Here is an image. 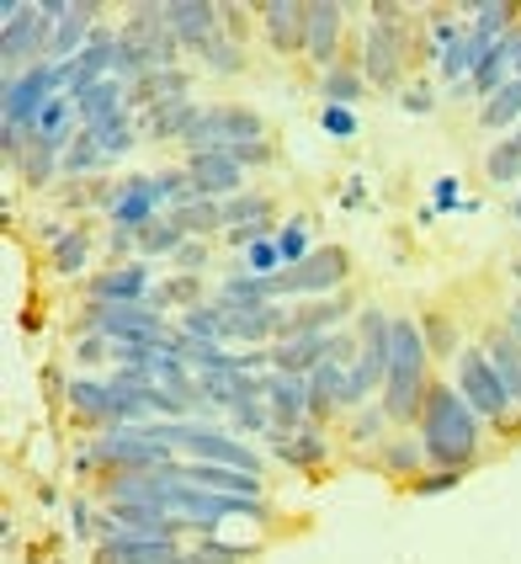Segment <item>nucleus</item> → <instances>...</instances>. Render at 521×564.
Here are the masks:
<instances>
[{
    "label": "nucleus",
    "mask_w": 521,
    "mask_h": 564,
    "mask_svg": "<svg viewBox=\"0 0 521 564\" xmlns=\"http://www.w3.org/2000/svg\"><path fill=\"white\" fill-rule=\"evenodd\" d=\"M479 415L468 410L458 389H447V383H431L426 394V410H421V421H415V437L426 447V464L431 469H468L474 458H479Z\"/></svg>",
    "instance_id": "nucleus-1"
},
{
    "label": "nucleus",
    "mask_w": 521,
    "mask_h": 564,
    "mask_svg": "<svg viewBox=\"0 0 521 564\" xmlns=\"http://www.w3.org/2000/svg\"><path fill=\"white\" fill-rule=\"evenodd\" d=\"M431 394V351L421 336V319L394 314V351H389V378H383V400L394 426H415Z\"/></svg>",
    "instance_id": "nucleus-2"
},
{
    "label": "nucleus",
    "mask_w": 521,
    "mask_h": 564,
    "mask_svg": "<svg viewBox=\"0 0 521 564\" xmlns=\"http://www.w3.org/2000/svg\"><path fill=\"white\" fill-rule=\"evenodd\" d=\"M453 389H458L468 410L479 415V421H490V426H517V400H511V389H506V378L495 368V357L485 346H463L458 362H453Z\"/></svg>",
    "instance_id": "nucleus-3"
},
{
    "label": "nucleus",
    "mask_w": 521,
    "mask_h": 564,
    "mask_svg": "<svg viewBox=\"0 0 521 564\" xmlns=\"http://www.w3.org/2000/svg\"><path fill=\"white\" fill-rule=\"evenodd\" d=\"M75 330L107 336L112 346H165L171 319L144 310V304H86V310L75 314Z\"/></svg>",
    "instance_id": "nucleus-4"
},
{
    "label": "nucleus",
    "mask_w": 521,
    "mask_h": 564,
    "mask_svg": "<svg viewBox=\"0 0 521 564\" xmlns=\"http://www.w3.org/2000/svg\"><path fill=\"white\" fill-rule=\"evenodd\" d=\"M346 278H351V251L346 246H314V256L304 267H282L272 278V288H276V304L282 299H330V293L346 288Z\"/></svg>",
    "instance_id": "nucleus-5"
},
{
    "label": "nucleus",
    "mask_w": 521,
    "mask_h": 564,
    "mask_svg": "<svg viewBox=\"0 0 521 564\" xmlns=\"http://www.w3.org/2000/svg\"><path fill=\"white\" fill-rule=\"evenodd\" d=\"M250 139H267V118L246 107V101H214V107H203V118L197 128L186 133V155H197V150H235V144H250Z\"/></svg>",
    "instance_id": "nucleus-6"
},
{
    "label": "nucleus",
    "mask_w": 521,
    "mask_h": 564,
    "mask_svg": "<svg viewBox=\"0 0 521 564\" xmlns=\"http://www.w3.org/2000/svg\"><path fill=\"white\" fill-rule=\"evenodd\" d=\"M91 453L107 474H150L176 464V453L165 442H154L144 426H112V432L91 437Z\"/></svg>",
    "instance_id": "nucleus-7"
},
{
    "label": "nucleus",
    "mask_w": 521,
    "mask_h": 564,
    "mask_svg": "<svg viewBox=\"0 0 521 564\" xmlns=\"http://www.w3.org/2000/svg\"><path fill=\"white\" fill-rule=\"evenodd\" d=\"M404 59H410V22H372L362 37V80L399 91Z\"/></svg>",
    "instance_id": "nucleus-8"
},
{
    "label": "nucleus",
    "mask_w": 521,
    "mask_h": 564,
    "mask_svg": "<svg viewBox=\"0 0 521 564\" xmlns=\"http://www.w3.org/2000/svg\"><path fill=\"white\" fill-rule=\"evenodd\" d=\"M171 203H165V192H160V176H123L112 197H107V224H123V229H144L165 214Z\"/></svg>",
    "instance_id": "nucleus-9"
},
{
    "label": "nucleus",
    "mask_w": 521,
    "mask_h": 564,
    "mask_svg": "<svg viewBox=\"0 0 521 564\" xmlns=\"http://www.w3.org/2000/svg\"><path fill=\"white\" fill-rule=\"evenodd\" d=\"M186 176H192V192L208 197V203H229V197L246 192V171H240V160L229 155V150H197V155H186Z\"/></svg>",
    "instance_id": "nucleus-10"
},
{
    "label": "nucleus",
    "mask_w": 521,
    "mask_h": 564,
    "mask_svg": "<svg viewBox=\"0 0 521 564\" xmlns=\"http://www.w3.org/2000/svg\"><path fill=\"white\" fill-rule=\"evenodd\" d=\"M154 288L150 261H107V272H96L86 282L91 304H144Z\"/></svg>",
    "instance_id": "nucleus-11"
},
{
    "label": "nucleus",
    "mask_w": 521,
    "mask_h": 564,
    "mask_svg": "<svg viewBox=\"0 0 521 564\" xmlns=\"http://www.w3.org/2000/svg\"><path fill=\"white\" fill-rule=\"evenodd\" d=\"M165 22L182 37V48H192L197 59L208 54L214 37H224V11H218L214 0H171L165 6Z\"/></svg>",
    "instance_id": "nucleus-12"
},
{
    "label": "nucleus",
    "mask_w": 521,
    "mask_h": 564,
    "mask_svg": "<svg viewBox=\"0 0 521 564\" xmlns=\"http://www.w3.org/2000/svg\"><path fill=\"white\" fill-rule=\"evenodd\" d=\"M261 17V32L276 54H304L308 43V6L304 0H267V6H250Z\"/></svg>",
    "instance_id": "nucleus-13"
},
{
    "label": "nucleus",
    "mask_w": 521,
    "mask_h": 564,
    "mask_svg": "<svg viewBox=\"0 0 521 564\" xmlns=\"http://www.w3.org/2000/svg\"><path fill=\"white\" fill-rule=\"evenodd\" d=\"M192 543L182 538H144V533H118L96 549V564H171L182 560Z\"/></svg>",
    "instance_id": "nucleus-14"
},
{
    "label": "nucleus",
    "mask_w": 521,
    "mask_h": 564,
    "mask_svg": "<svg viewBox=\"0 0 521 564\" xmlns=\"http://www.w3.org/2000/svg\"><path fill=\"white\" fill-rule=\"evenodd\" d=\"M340 28H346V6L340 0H308V43H304V59L325 69H336L340 59Z\"/></svg>",
    "instance_id": "nucleus-15"
},
{
    "label": "nucleus",
    "mask_w": 521,
    "mask_h": 564,
    "mask_svg": "<svg viewBox=\"0 0 521 564\" xmlns=\"http://www.w3.org/2000/svg\"><path fill=\"white\" fill-rule=\"evenodd\" d=\"M267 410H272V437H293L308 421V383L293 373H267Z\"/></svg>",
    "instance_id": "nucleus-16"
},
{
    "label": "nucleus",
    "mask_w": 521,
    "mask_h": 564,
    "mask_svg": "<svg viewBox=\"0 0 521 564\" xmlns=\"http://www.w3.org/2000/svg\"><path fill=\"white\" fill-rule=\"evenodd\" d=\"M192 96V75H186L182 64L176 69H150V75H139V80H128V112H154V107H171V101H186Z\"/></svg>",
    "instance_id": "nucleus-17"
},
{
    "label": "nucleus",
    "mask_w": 521,
    "mask_h": 564,
    "mask_svg": "<svg viewBox=\"0 0 521 564\" xmlns=\"http://www.w3.org/2000/svg\"><path fill=\"white\" fill-rule=\"evenodd\" d=\"M197 118H203V107L186 96V101H171V107L144 112V118H139V133H144L150 144H186V133L197 128Z\"/></svg>",
    "instance_id": "nucleus-18"
},
{
    "label": "nucleus",
    "mask_w": 521,
    "mask_h": 564,
    "mask_svg": "<svg viewBox=\"0 0 521 564\" xmlns=\"http://www.w3.org/2000/svg\"><path fill=\"white\" fill-rule=\"evenodd\" d=\"M186 485H203V490H218V496H256L261 501V474H246V469H229V464H176Z\"/></svg>",
    "instance_id": "nucleus-19"
},
{
    "label": "nucleus",
    "mask_w": 521,
    "mask_h": 564,
    "mask_svg": "<svg viewBox=\"0 0 521 564\" xmlns=\"http://www.w3.org/2000/svg\"><path fill=\"white\" fill-rule=\"evenodd\" d=\"M272 458L287 464V469H319L330 458V442H325V426L319 421H304L293 437H272Z\"/></svg>",
    "instance_id": "nucleus-20"
},
{
    "label": "nucleus",
    "mask_w": 521,
    "mask_h": 564,
    "mask_svg": "<svg viewBox=\"0 0 521 564\" xmlns=\"http://www.w3.org/2000/svg\"><path fill=\"white\" fill-rule=\"evenodd\" d=\"M96 0H69V11L59 17V28H54V48H48V59H80V48L91 43L96 32Z\"/></svg>",
    "instance_id": "nucleus-21"
},
{
    "label": "nucleus",
    "mask_w": 521,
    "mask_h": 564,
    "mask_svg": "<svg viewBox=\"0 0 521 564\" xmlns=\"http://www.w3.org/2000/svg\"><path fill=\"white\" fill-rule=\"evenodd\" d=\"M325 357H330V336H287V341L272 346V373L308 378Z\"/></svg>",
    "instance_id": "nucleus-22"
},
{
    "label": "nucleus",
    "mask_w": 521,
    "mask_h": 564,
    "mask_svg": "<svg viewBox=\"0 0 521 564\" xmlns=\"http://www.w3.org/2000/svg\"><path fill=\"white\" fill-rule=\"evenodd\" d=\"M351 319V299L330 293V299H308L304 310H293V336H336Z\"/></svg>",
    "instance_id": "nucleus-23"
},
{
    "label": "nucleus",
    "mask_w": 521,
    "mask_h": 564,
    "mask_svg": "<svg viewBox=\"0 0 521 564\" xmlns=\"http://www.w3.org/2000/svg\"><path fill=\"white\" fill-rule=\"evenodd\" d=\"M11 171L22 176V187H54V182H64V150L43 144V139L32 133V144L22 150V160H17Z\"/></svg>",
    "instance_id": "nucleus-24"
},
{
    "label": "nucleus",
    "mask_w": 521,
    "mask_h": 564,
    "mask_svg": "<svg viewBox=\"0 0 521 564\" xmlns=\"http://www.w3.org/2000/svg\"><path fill=\"white\" fill-rule=\"evenodd\" d=\"M340 378H346V368H340V362H330V357H325V362L304 378V383H308V421H319V426H325V421L340 410Z\"/></svg>",
    "instance_id": "nucleus-25"
},
{
    "label": "nucleus",
    "mask_w": 521,
    "mask_h": 564,
    "mask_svg": "<svg viewBox=\"0 0 521 564\" xmlns=\"http://www.w3.org/2000/svg\"><path fill=\"white\" fill-rule=\"evenodd\" d=\"M203 304V278H192V272H176V278H165V282H154L150 288V299H144V310L154 314H165V310H197Z\"/></svg>",
    "instance_id": "nucleus-26"
},
{
    "label": "nucleus",
    "mask_w": 521,
    "mask_h": 564,
    "mask_svg": "<svg viewBox=\"0 0 521 564\" xmlns=\"http://www.w3.org/2000/svg\"><path fill=\"white\" fill-rule=\"evenodd\" d=\"M165 214L182 224L192 240H214V235H224V203H208V197H186V203L165 208Z\"/></svg>",
    "instance_id": "nucleus-27"
},
{
    "label": "nucleus",
    "mask_w": 521,
    "mask_h": 564,
    "mask_svg": "<svg viewBox=\"0 0 521 564\" xmlns=\"http://www.w3.org/2000/svg\"><path fill=\"white\" fill-rule=\"evenodd\" d=\"M186 240H192V235H186L182 224L171 219V214H160L154 224H144V229H139V261H171Z\"/></svg>",
    "instance_id": "nucleus-28"
},
{
    "label": "nucleus",
    "mask_w": 521,
    "mask_h": 564,
    "mask_svg": "<svg viewBox=\"0 0 521 564\" xmlns=\"http://www.w3.org/2000/svg\"><path fill=\"white\" fill-rule=\"evenodd\" d=\"M48 267L59 278H80L91 267V229L86 224H69V235H64L59 246H48Z\"/></svg>",
    "instance_id": "nucleus-29"
},
{
    "label": "nucleus",
    "mask_w": 521,
    "mask_h": 564,
    "mask_svg": "<svg viewBox=\"0 0 521 564\" xmlns=\"http://www.w3.org/2000/svg\"><path fill=\"white\" fill-rule=\"evenodd\" d=\"M485 176L495 187H517L521 182V128H511L506 139H495L490 155H485Z\"/></svg>",
    "instance_id": "nucleus-30"
},
{
    "label": "nucleus",
    "mask_w": 521,
    "mask_h": 564,
    "mask_svg": "<svg viewBox=\"0 0 521 564\" xmlns=\"http://www.w3.org/2000/svg\"><path fill=\"white\" fill-rule=\"evenodd\" d=\"M421 464H426V447L421 437H389L378 447V469L399 474V479H421Z\"/></svg>",
    "instance_id": "nucleus-31"
},
{
    "label": "nucleus",
    "mask_w": 521,
    "mask_h": 564,
    "mask_svg": "<svg viewBox=\"0 0 521 564\" xmlns=\"http://www.w3.org/2000/svg\"><path fill=\"white\" fill-rule=\"evenodd\" d=\"M521 118V80L511 75L490 101H479V128H490V133H506V128H517Z\"/></svg>",
    "instance_id": "nucleus-32"
},
{
    "label": "nucleus",
    "mask_w": 521,
    "mask_h": 564,
    "mask_svg": "<svg viewBox=\"0 0 521 564\" xmlns=\"http://www.w3.org/2000/svg\"><path fill=\"white\" fill-rule=\"evenodd\" d=\"M463 11L474 17L468 28L479 32L485 43H500L506 32L517 28V17H521V6H511V0H490V6H463Z\"/></svg>",
    "instance_id": "nucleus-33"
},
{
    "label": "nucleus",
    "mask_w": 521,
    "mask_h": 564,
    "mask_svg": "<svg viewBox=\"0 0 521 564\" xmlns=\"http://www.w3.org/2000/svg\"><path fill=\"white\" fill-rule=\"evenodd\" d=\"M485 351L495 357V368H500V378H506V389H511V400L521 410V341L511 330H495L490 341H485Z\"/></svg>",
    "instance_id": "nucleus-34"
},
{
    "label": "nucleus",
    "mask_w": 521,
    "mask_h": 564,
    "mask_svg": "<svg viewBox=\"0 0 521 564\" xmlns=\"http://www.w3.org/2000/svg\"><path fill=\"white\" fill-rule=\"evenodd\" d=\"M176 330H186L192 341H218L224 346V304H218V299H203L197 310H186L182 319H176Z\"/></svg>",
    "instance_id": "nucleus-35"
},
{
    "label": "nucleus",
    "mask_w": 521,
    "mask_h": 564,
    "mask_svg": "<svg viewBox=\"0 0 521 564\" xmlns=\"http://www.w3.org/2000/svg\"><path fill=\"white\" fill-rule=\"evenodd\" d=\"M362 69H346V64H336V69H325L319 75V96H325V107H351V101H362Z\"/></svg>",
    "instance_id": "nucleus-36"
},
{
    "label": "nucleus",
    "mask_w": 521,
    "mask_h": 564,
    "mask_svg": "<svg viewBox=\"0 0 521 564\" xmlns=\"http://www.w3.org/2000/svg\"><path fill=\"white\" fill-rule=\"evenodd\" d=\"M261 219H276L267 192H240V197L224 203V235H229V229H246V224H261Z\"/></svg>",
    "instance_id": "nucleus-37"
},
{
    "label": "nucleus",
    "mask_w": 521,
    "mask_h": 564,
    "mask_svg": "<svg viewBox=\"0 0 521 564\" xmlns=\"http://www.w3.org/2000/svg\"><path fill=\"white\" fill-rule=\"evenodd\" d=\"M276 256H282V267H304L308 256H314V235H308V219H282L276 229Z\"/></svg>",
    "instance_id": "nucleus-38"
},
{
    "label": "nucleus",
    "mask_w": 521,
    "mask_h": 564,
    "mask_svg": "<svg viewBox=\"0 0 521 564\" xmlns=\"http://www.w3.org/2000/svg\"><path fill=\"white\" fill-rule=\"evenodd\" d=\"M421 336H426V351H431V357H442V362L453 357V362H458L463 341H458V325H453L447 314H426V319H421Z\"/></svg>",
    "instance_id": "nucleus-39"
},
{
    "label": "nucleus",
    "mask_w": 521,
    "mask_h": 564,
    "mask_svg": "<svg viewBox=\"0 0 521 564\" xmlns=\"http://www.w3.org/2000/svg\"><path fill=\"white\" fill-rule=\"evenodd\" d=\"M383 426H394V421H389V410H383V405H362L357 415H351L346 437H351V447H378V442H389V437H383Z\"/></svg>",
    "instance_id": "nucleus-40"
},
{
    "label": "nucleus",
    "mask_w": 521,
    "mask_h": 564,
    "mask_svg": "<svg viewBox=\"0 0 521 564\" xmlns=\"http://www.w3.org/2000/svg\"><path fill=\"white\" fill-rule=\"evenodd\" d=\"M86 133H91L96 144H101V155L112 160V165L139 150V128H133V118H128V123H118V128H86Z\"/></svg>",
    "instance_id": "nucleus-41"
},
{
    "label": "nucleus",
    "mask_w": 521,
    "mask_h": 564,
    "mask_svg": "<svg viewBox=\"0 0 521 564\" xmlns=\"http://www.w3.org/2000/svg\"><path fill=\"white\" fill-rule=\"evenodd\" d=\"M235 272H250V278H276V272H282L276 240H256L246 256H235Z\"/></svg>",
    "instance_id": "nucleus-42"
},
{
    "label": "nucleus",
    "mask_w": 521,
    "mask_h": 564,
    "mask_svg": "<svg viewBox=\"0 0 521 564\" xmlns=\"http://www.w3.org/2000/svg\"><path fill=\"white\" fill-rule=\"evenodd\" d=\"M229 432H240V437H272V410H267V400L229 410Z\"/></svg>",
    "instance_id": "nucleus-43"
},
{
    "label": "nucleus",
    "mask_w": 521,
    "mask_h": 564,
    "mask_svg": "<svg viewBox=\"0 0 521 564\" xmlns=\"http://www.w3.org/2000/svg\"><path fill=\"white\" fill-rule=\"evenodd\" d=\"M192 549H197V554H208L214 564H246V560H256V554H261L256 543H224L218 533H203Z\"/></svg>",
    "instance_id": "nucleus-44"
},
{
    "label": "nucleus",
    "mask_w": 521,
    "mask_h": 564,
    "mask_svg": "<svg viewBox=\"0 0 521 564\" xmlns=\"http://www.w3.org/2000/svg\"><path fill=\"white\" fill-rule=\"evenodd\" d=\"M203 64H208L214 75H240V69H246V48H240L235 37H214L208 54H203Z\"/></svg>",
    "instance_id": "nucleus-45"
},
{
    "label": "nucleus",
    "mask_w": 521,
    "mask_h": 564,
    "mask_svg": "<svg viewBox=\"0 0 521 564\" xmlns=\"http://www.w3.org/2000/svg\"><path fill=\"white\" fill-rule=\"evenodd\" d=\"M319 128H325L330 139H340V144L362 133V123H357V112H351V107H319Z\"/></svg>",
    "instance_id": "nucleus-46"
},
{
    "label": "nucleus",
    "mask_w": 521,
    "mask_h": 564,
    "mask_svg": "<svg viewBox=\"0 0 521 564\" xmlns=\"http://www.w3.org/2000/svg\"><path fill=\"white\" fill-rule=\"evenodd\" d=\"M399 107H404L410 118H426V112H436V91H431L426 80H410V86L399 91Z\"/></svg>",
    "instance_id": "nucleus-47"
},
{
    "label": "nucleus",
    "mask_w": 521,
    "mask_h": 564,
    "mask_svg": "<svg viewBox=\"0 0 521 564\" xmlns=\"http://www.w3.org/2000/svg\"><path fill=\"white\" fill-rule=\"evenodd\" d=\"M458 485H463V469H431L421 479H410L415 496H442V490H458Z\"/></svg>",
    "instance_id": "nucleus-48"
},
{
    "label": "nucleus",
    "mask_w": 521,
    "mask_h": 564,
    "mask_svg": "<svg viewBox=\"0 0 521 564\" xmlns=\"http://www.w3.org/2000/svg\"><path fill=\"white\" fill-rule=\"evenodd\" d=\"M171 267H176V272H192V278H203V267H208V240H186L182 251L171 256Z\"/></svg>",
    "instance_id": "nucleus-49"
},
{
    "label": "nucleus",
    "mask_w": 521,
    "mask_h": 564,
    "mask_svg": "<svg viewBox=\"0 0 521 564\" xmlns=\"http://www.w3.org/2000/svg\"><path fill=\"white\" fill-rule=\"evenodd\" d=\"M229 155L240 160V171H256V165H272V139H250V144H235Z\"/></svg>",
    "instance_id": "nucleus-50"
},
{
    "label": "nucleus",
    "mask_w": 521,
    "mask_h": 564,
    "mask_svg": "<svg viewBox=\"0 0 521 564\" xmlns=\"http://www.w3.org/2000/svg\"><path fill=\"white\" fill-rule=\"evenodd\" d=\"M75 362H80V368H101V362H112V341H107V336H86V341L75 346Z\"/></svg>",
    "instance_id": "nucleus-51"
},
{
    "label": "nucleus",
    "mask_w": 521,
    "mask_h": 564,
    "mask_svg": "<svg viewBox=\"0 0 521 564\" xmlns=\"http://www.w3.org/2000/svg\"><path fill=\"white\" fill-rule=\"evenodd\" d=\"M431 197H436V208H442V214H453V208H463L458 176H436V187H431Z\"/></svg>",
    "instance_id": "nucleus-52"
},
{
    "label": "nucleus",
    "mask_w": 521,
    "mask_h": 564,
    "mask_svg": "<svg viewBox=\"0 0 521 564\" xmlns=\"http://www.w3.org/2000/svg\"><path fill=\"white\" fill-rule=\"evenodd\" d=\"M69 517H75V533H80V538H86V533H96L91 506H86V501H75V506H69Z\"/></svg>",
    "instance_id": "nucleus-53"
},
{
    "label": "nucleus",
    "mask_w": 521,
    "mask_h": 564,
    "mask_svg": "<svg viewBox=\"0 0 521 564\" xmlns=\"http://www.w3.org/2000/svg\"><path fill=\"white\" fill-rule=\"evenodd\" d=\"M357 203H368V187H362V176H351V187H346V208H357Z\"/></svg>",
    "instance_id": "nucleus-54"
},
{
    "label": "nucleus",
    "mask_w": 521,
    "mask_h": 564,
    "mask_svg": "<svg viewBox=\"0 0 521 564\" xmlns=\"http://www.w3.org/2000/svg\"><path fill=\"white\" fill-rule=\"evenodd\" d=\"M447 101H474V80H458V86H447Z\"/></svg>",
    "instance_id": "nucleus-55"
},
{
    "label": "nucleus",
    "mask_w": 521,
    "mask_h": 564,
    "mask_svg": "<svg viewBox=\"0 0 521 564\" xmlns=\"http://www.w3.org/2000/svg\"><path fill=\"white\" fill-rule=\"evenodd\" d=\"M506 330H511V336H517V341H521V299H517V304H511V319H506Z\"/></svg>",
    "instance_id": "nucleus-56"
},
{
    "label": "nucleus",
    "mask_w": 521,
    "mask_h": 564,
    "mask_svg": "<svg viewBox=\"0 0 521 564\" xmlns=\"http://www.w3.org/2000/svg\"><path fill=\"white\" fill-rule=\"evenodd\" d=\"M511 219L521 224V187H517V197H511Z\"/></svg>",
    "instance_id": "nucleus-57"
},
{
    "label": "nucleus",
    "mask_w": 521,
    "mask_h": 564,
    "mask_svg": "<svg viewBox=\"0 0 521 564\" xmlns=\"http://www.w3.org/2000/svg\"><path fill=\"white\" fill-rule=\"evenodd\" d=\"M511 272H517V278H521V256H517V261H511Z\"/></svg>",
    "instance_id": "nucleus-58"
}]
</instances>
